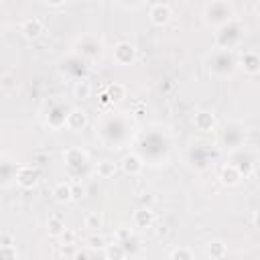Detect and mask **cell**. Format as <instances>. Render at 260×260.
<instances>
[{
	"mask_svg": "<svg viewBox=\"0 0 260 260\" xmlns=\"http://www.w3.org/2000/svg\"><path fill=\"white\" fill-rule=\"evenodd\" d=\"M20 32H22L24 39L35 41V39H39V37L45 32V24H43L39 18L32 16V18H26V20L20 22Z\"/></svg>",
	"mask_w": 260,
	"mask_h": 260,
	"instance_id": "18",
	"label": "cell"
},
{
	"mask_svg": "<svg viewBox=\"0 0 260 260\" xmlns=\"http://www.w3.org/2000/svg\"><path fill=\"white\" fill-rule=\"evenodd\" d=\"M230 165L236 167V171L242 175V179H248V177L254 173V169H256V152H254V150H248V148H244V146H240V148L232 150V160H230Z\"/></svg>",
	"mask_w": 260,
	"mask_h": 260,
	"instance_id": "9",
	"label": "cell"
},
{
	"mask_svg": "<svg viewBox=\"0 0 260 260\" xmlns=\"http://www.w3.org/2000/svg\"><path fill=\"white\" fill-rule=\"evenodd\" d=\"M152 223H154V213L148 209V207H140V209H136L134 213H132V228L134 230H148V228H152Z\"/></svg>",
	"mask_w": 260,
	"mask_h": 260,
	"instance_id": "21",
	"label": "cell"
},
{
	"mask_svg": "<svg viewBox=\"0 0 260 260\" xmlns=\"http://www.w3.org/2000/svg\"><path fill=\"white\" fill-rule=\"evenodd\" d=\"M244 32H246L244 24L240 20L232 18L230 22H225V24H221L217 28V32H215V47L217 49H230V51H234V49H238L242 45Z\"/></svg>",
	"mask_w": 260,
	"mask_h": 260,
	"instance_id": "6",
	"label": "cell"
},
{
	"mask_svg": "<svg viewBox=\"0 0 260 260\" xmlns=\"http://www.w3.org/2000/svg\"><path fill=\"white\" fill-rule=\"evenodd\" d=\"M112 57H114V63H118V65H132L136 61V49H134L132 43L120 41V43L114 45Z\"/></svg>",
	"mask_w": 260,
	"mask_h": 260,
	"instance_id": "14",
	"label": "cell"
},
{
	"mask_svg": "<svg viewBox=\"0 0 260 260\" xmlns=\"http://www.w3.org/2000/svg\"><path fill=\"white\" fill-rule=\"evenodd\" d=\"M53 195H55V199L61 201V203L71 201V181H59V183H55Z\"/></svg>",
	"mask_w": 260,
	"mask_h": 260,
	"instance_id": "27",
	"label": "cell"
},
{
	"mask_svg": "<svg viewBox=\"0 0 260 260\" xmlns=\"http://www.w3.org/2000/svg\"><path fill=\"white\" fill-rule=\"evenodd\" d=\"M95 136L104 146H108L112 150L128 146L134 138V126H132L130 114L104 112L95 120Z\"/></svg>",
	"mask_w": 260,
	"mask_h": 260,
	"instance_id": "1",
	"label": "cell"
},
{
	"mask_svg": "<svg viewBox=\"0 0 260 260\" xmlns=\"http://www.w3.org/2000/svg\"><path fill=\"white\" fill-rule=\"evenodd\" d=\"M4 258H18V250L14 244H0V260Z\"/></svg>",
	"mask_w": 260,
	"mask_h": 260,
	"instance_id": "33",
	"label": "cell"
},
{
	"mask_svg": "<svg viewBox=\"0 0 260 260\" xmlns=\"http://www.w3.org/2000/svg\"><path fill=\"white\" fill-rule=\"evenodd\" d=\"M225 254H228V248H225V244L219 242V240L209 242V244L205 246V256L211 258V260H219V258H223Z\"/></svg>",
	"mask_w": 260,
	"mask_h": 260,
	"instance_id": "28",
	"label": "cell"
},
{
	"mask_svg": "<svg viewBox=\"0 0 260 260\" xmlns=\"http://www.w3.org/2000/svg\"><path fill=\"white\" fill-rule=\"evenodd\" d=\"M106 93H108V98H110V102H112V106H116L118 102H122L124 98H126V87L122 85V83H110L106 89H104Z\"/></svg>",
	"mask_w": 260,
	"mask_h": 260,
	"instance_id": "29",
	"label": "cell"
},
{
	"mask_svg": "<svg viewBox=\"0 0 260 260\" xmlns=\"http://www.w3.org/2000/svg\"><path fill=\"white\" fill-rule=\"evenodd\" d=\"M217 130V144L219 148L232 152L240 146H244V140H246V126L242 122H236V120H230L225 124H221Z\"/></svg>",
	"mask_w": 260,
	"mask_h": 260,
	"instance_id": "5",
	"label": "cell"
},
{
	"mask_svg": "<svg viewBox=\"0 0 260 260\" xmlns=\"http://www.w3.org/2000/svg\"><path fill=\"white\" fill-rule=\"evenodd\" d=\"M102 223H104V217H102V213H98V211H89V213H85V217H83V225H85L87 230H91V232L100 230Z\"/></svg>",
	"mask_w": 260,
	"mask_h": 260,
	"instance_id": "31",
	"label": "cell"
},
{
	"mask_svg": "<svg viewBox=\"0 0 260 260\" xmlns=\"http://www.w3.org/2000/svg\"><path fill=\"white\" fill-rule=\"evenodd\" d=\"M67 0H45V4H49V6H53V8H59V6H63Z\"/></svg>",
	"mask_w": 260,
	"mask_h": 260,
	"instance_id": "40",
	"label": "cell"
},
{
	"mask_svg": "<svg viewBox=\"0 0 260 260\" xmlns=\"http://www.w3.org/2000/svg\"><path fill=\"white\" fill-rule=\"evenodd\" d=\"M193 126L199 132H213L217 128V122H215V116L211 112H197L193 116Z\"/></svg>",
	"mask_w": 260,
	"mask_h": 260,
	"instance_id": "22",
	"label": "cell"
},
{
	"mask_svg": "<svg viewBox=\"0 0 260 260\" xmlns=\"http://www.w3.org/2000/svg\"><path fill=\"white\" fill-rule=\"evenodd\" d=\"M87 61H83L81 57H77L75 53H71L67 59L61 61V73L71 77V79H77V77H83L85 71H87Z\"/></svg>",
	"mask_w": 260,
	"mask_h": 260,
	"instance_id": "13",
	"label": "cell"
},
{
	"mask_svg": "<svg viewBox=\"0 0 260 260\" xmlns=\"http://www.w3.org/2000/svg\"><path fill=\"white\" fill-rule=\"evenodd\" d=\"M238 67V57L230 49H213L207 55V69L213 77H228Z\"/></svg>",
	"mask_w": 260,
	"mask_h": 260,
	"instance_id": "4",
	"label": "cell"
},
{
	"mask_svg": "<svg viewBox=\"0 0 260 260\" xmlns=\"http://www.w3.org/2000/svg\"><path fill=\"white\" fill-rule=\"evenodd\" d=\"M116 171H118V167H116V162L110 160V158H104V160H100V162L95 165V173H98V177H102V179H112V177L116 175Z\"/></svg>",
	"mask_w": 260,
	"mask_h": 260,
	"instance_id": "26",
	"label": "cell"
},
{
	"mask_svg": "<svg viewBox=\"0 0 260 260\" xmlns=\"http://www.w3.org/2000/svg\"><path fill=\"white\" fill-rule=\"evenodd\" d=\"M219 181H221V185H225V187H236V185L242 181V175L236 171L234 165H225V167L221 169V173H219Z\"/></svg>",
	"mask_w": 260,
	"mask_h": 260,
	"instance_id": "23",
	"label": "cell"
},
{
	"mask_svg": "<svg viewBox=\"0 0 260 260\" xmlns=\"http://www.w3.org/2000/svg\"><path fill=\"white\" fill-rule=\"evenodd\" d=\"M120 165H122V171H124L126 175H130V177L140 175L142 169H144V160H142L136 152H128V154H124Z\"/></svg>",
	"mask_w": 260,
	"mask_h": 260,
	"instance_id": "20",
	"label": "cell"
},
{
	"mask_svg": "<svg viewBox=\"0 0 260 260\" xmlns=\"http://www.w3.org/2000/svg\"><path fill=\"white\" fill-rule=\"evenodd\" d=\"M238 65L248 73V75H258L260 71V57L256 51H244L238 59Z\"/></svg>",
	"mask_w": 260,
	"mask_h": 260,
	"instance_id": "19",
	"label": "cell"
},
{
	"mask_svg": "<svg viewBox=\"0 0 260 260\" xmlns=\"http://www.w3.org/2000/svg\"><path fill=\"white\" fill-rule=\"evenodd\" d=\"M87 126V112L81 108H69L67 118H65V128L71 132H79Z\"/></svg>",
	"mask_w": 260,
	"mask_h": 260,
	"instance_id": "17",
	"label": "cell"
},
{
	"mask_svg": "<svg viewBox=\"0 0 260 260\" xmlns=\"http://www.w3.org/2000/svg\"><path fill=\"white\" fill-rule=\"evenodd\" d=\"M234 14H236L234 6L228 0H211L203 8V20H205V24H209L213 28H219L221 24L230 22L232 18H236Z\"/></svg>",
	"mask_w": 260,
	"mask_h": 260,
	"instance_id": "7",
	"label": "cell"
},
{
	"mask_svg": "<svg viewBox=\"0 0 260 260\" xmlns=\"http://www.w3.org/2000/svg\"><path fill=\"white\" fill-rule=\"evenodd\" d=\"M132 142L136 144V154L144 160V165H165L171 156V134L167 128L150 126L138 134H134Z\"/></svg>",
	"mask_w": 260,
	"mask_h": 260,
	"instance_id": "2",
	"label": "cell"
},
{
	"mask_svg": "<svg viewBox=\"0 0 260 260\" xmlns=\"http://www.w3.org/2000/svg\"><path fill=\"white\" fill-rule=\"evenodd\" d=\"M63 230H65V221H63L61 215H51L47 219V232H49L51 238H59Z\"/></svg>",
	"mask_w": 260,
	"mask_h": 260,
	"instance_id": "30",
	"label": "cell"
},
{
	"mask_svg": "<svg viewBox=\"0 0 260 260\" xmlns=\"http://www.w3.org/2000/svg\"><path fill=\"white\" fill-rule=\"evenodd\" d=\"M144 104L142 102H136L134 104V108H132V112H130V116H134V118H142V114H144Z\"/></svg>",
	"mask_w": 260,
	"mask_h": 260,
	"instance_id": "39",
	"label": "cell"
},
{
	"mask_svg": "<svg viewBox=\"0 0 260 260\" xmlns=\"http://www.w3.org/2000/svg\"><path fill=\"white\" fill-rule=\"evenodd\" d=\"M100 102H102V106H112V102H110V98H108V93H106V91H102V93H100Z\"/></svg>",
	"mask_w": 260,
	"mask_h": 260,
	"instance_id": "41",
	"label": "cell"
},
{
	"mask_svg": "<svg viewBox=\"0 0 260 260\" xmlns=\"http://www.w3.org/2000/svg\"><path fill=\"white\" fill-rule=\"evenodd\" d=\"M104 256L108 258V260H120V258H126L128 254H126V250H124V246L120 244V242H112V244H106L104 246Z\"/></svg>",
	"mask_w": 260,
	"mask_h": 260,
	"instance_id": "25",
	"label": "cell"
},
{
	"mask_svg": "<svg viewBox=\"0 0 260 260\" xmlns=\"http://www.w3.org/2000/svg\"><path fill=\"white\" fill-rule=\"evenodd\" d=\"M73 95L77 100H87L91 95V81L87 79V75L75 79V83H73Z\"/></svg>",
	"mask_w": 260,
	"mask_h": 260,
	"instance_id": "24",
	"label": "cell"
},
{
	"mask_svg": "<svg viewBox=\"0 0 260 260\" xmlns=\"http://www.w3.org/2000/svg\"><path fill=\"white\" fill-rule=\"evenodd\" d=\"M69 106H65L61 100H51L45 106V124L53 130L65 128V118H67Z\"/></svg>",
	"mask_w": 260,
	"mask_h": 260,
	"instance_id": "10",
	"label": "cell"
},
{
	"mask_svg": "<svg viewBox=\"0 0 260 260\" xmlns=\"http://www.w3.org/2000/svg\"><path fill=\"white\" fill-rule=\"evenodd\" d=\"M39 169L32 167V165H18L16 169V175H14V183L20 187V189H35L39 185Z\"/></svg>",
	"mask_w": 260,
	"mask_h": 260,
	"instance_id": "11",
	"label": "cell"
},
{
	"mask_svg": "<svg viewBox=\"0 0 260 260\" xmlns=\"http://www.w3.org/2000/svg\"><path fill=\"white\" fill-rule=\"evenodd\" d=\"M85 246H87L91 252H95V250H104V246H106V240H104L102 236H89Z\"/></svg>",
	"mask_w": 260,
	"mask_h": 260,
	"instance_id": "34",
	"label": "cell"
},
{
	"mask_svg": "<svg viewBox=\"0 0 260 260\" xmlns=\"http://www.w3.org/2000/svg\"><path fill=\"white\" fill-rule=\"evenodd\" d=\"M73 53L77 57H81L83 61H87V63H95L104 55V43L98 35H83L75 41Z\"/></svg>",
	"mask_w": 260,
	"mask_h": 260,
	"instance_id": "8",
	"label": "cell"
},
{
	"mask_svg": "<svg viewBox=\"0 0 260 260\" xmlns=\"http://www.w3.org/2000/svg\"><path fill=\"white\" fill-rule=\"evenodd\" d=\"M0 85L6 87V89H8V87H14V85H16V79H14L12 75H2V77H0Z\"/></svg>",
	"mask_w": 260,
	"mask_h": 260,
	"instance_id": "38",
	"label": "cell"
},
{
	"mask_svg": "<svg viewBox=\"0 0 260 260\" xmlns=\"http://www.w3.org/2000/svg\"><path fill=\"white\" fill-rule=\"evenodd\" d=\"M63 169L69 181H81L91 173V156L87 150L71 146L63 152Z\"/></svg>",
	"mask_w": 260,
	"mask_h": 260,
	"instance_id": "3",
	"label": "cell"
},
{
	"mask_svg": "<svg viewBox=\"0 0 260 260\" xmlns=\"http://www.w3.org/2000/svg\"><path fill=\"white\" fill-rule=\"evenodd\" d=\"M16 169H18V162L12 156L0 154V189H6L14 183Z\"/></svg>",
	"mask_w": 260,
	"mask_h": 260,
	"instance_id": "15",
	"label": "cell"
},
{
	"mask_svg": "<svg viewBox=\"0 0 260 260\" xmlns=\"http://www.w3.org/2000/svg\"><path fill=\"white\" fill-rule=\"evenodd\" d=\"M75 238H77L75 232H73V230H67V228H65V230L61 232V236H59L61 244H75Z\"/></svg>",
	"mask_w": 260,
	"mask_h": 260,
	"instance_id": "36",
	"label": "cell"
},
{
	"mask_svg": "<svg viewBox=\"0 0 260 260\" xmlns=\"http://www.w3.org/2000/svg\"><path fill=\"white\" fill-rule=\"evenodd\" d=\"M120 8H124V10H136V8H140L142 6V2L144 0H114Z\"/></svg>",
	"mask_w": 260,
	"mask_h": 260,
	"instance_id": "35",
	"label": "cell"
},
{
	"mask_svg": "<svg viewBox=\"0 0 260 260\" xmlns=\"http://www.w3.org/2000/svg\"><path fill=\"white\" fill-rule=\"evenodd\" d=\"M169 258H173V260H193L195 252L189 250V248H175V250L169 252Z\"/></svg>",
	"mask_w": 260,
	"mask_h": 260,
	"instance_id": "32",
	"label": "cell"
},
{
	"mask_svg": "<svg viewBox=\"0 0 260 260\" xmlns=\"http://www.w3.org/2000/svg\"><path fill=\"white\" fill-rule=\"evenodd\" d=\"M114 240L124 246L128 256H134L140 250V240H138V236H136V232L132 228H118L114 232Z\"/></svg>",
	"mask_w": 260,
	"mask_h": 260,
	"instance_id": "12",
	"label": "cell"
},
{
	"mask_svg": "<svg viewBox=\"0 0 260 260\" xmlns=\"http://www.w3.org/2000/svg\"><path fill=\"white\" fill-rule=\"evenodd\" d=\"M59 256H67V258H75V244H61Z\"/></svg>",
	"mask_w": 260,
	"mask_h": 260,
	"instance_id": "37",
	"label": "cell"
},
{
	"mask_svg": "<svg viewBox=\"0 0 260 260\" xmlns=\"http://www.w3.org/2000/svg\"><path fill=\"white\" fill-rule=\"evenodd\" d=\"M148 18H150V22H152L154 26H165V24L171 22V18H173V10H171L169 4H165V2H156V4L150 6V10H148Z\"/></svg>",
	"mask_w": 260,
	"mask_h": 260,
	"instance_id": "16",
	"label": "cell"
}]
</instances>
